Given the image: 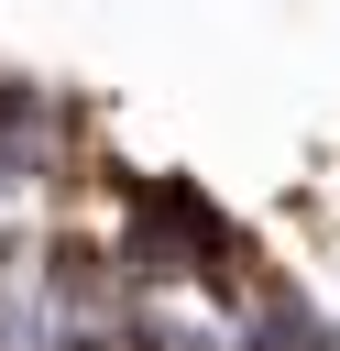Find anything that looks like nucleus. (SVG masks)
<instances>
[{
  "mask_svg": "<svg viewBox=\"0 0 340 351\" xmlns=\"http://www.w3.org/2000/svg\"><path fill=\"white\" fill-rule=\"evenodd\" d=\"M230 351H329V318H318L307 296H285V285H274V296L230 329Z\"/></svg>",
  "mask_w": 340,
  "mask_h": 351,
  "instance_id": "obj_1",
  "label": "nucleus"
}]
</instances>
